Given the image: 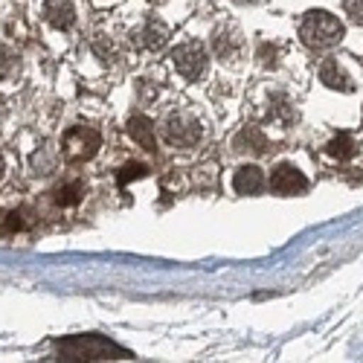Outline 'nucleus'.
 <instances>
[{
	"mask_svg": "<svg viewBox=\"0 0 363 363\" xmlns=\"http://www.w3.org/2000/svg\"><path fill=\"white\" fill-rule=\"evenodd\" d=\"M62 360H131L134 354L102 335H73L55 343Z\"/></svg>",
	"mask_w": 363,
	"mask_h": 363,
	"instance_id": "f257e3e1",
	"label": "nucleus"
},
{
	"mask_svg": "<svg viewBox=\"0 0 363 363\" xmlns=\"http://www.w3.org/2000/svg\"><path fill=\"white\" fill-rule=\"evenodd\" d=\"M346 35V26L337 15L323 12V9H311L306 18L299 21V41L308 50H331L337 47Z\"/></svg>",
	"mask_w": 363,
	"mask_h": 363,
	"instance_id": "f03ea898",
	"label": "nucleus"
},
{
	"mask_svg": "<svg viewBox=\"0 0 363 363\" xmlns=\"http://www.w3.org/2000/svg\"><path fill=\"white\" fill-rule=\"evenodd\" d=\"M102 148V134L90 125H73L65 140H62V151L70 163H87L96 157V151Z\"/></svg>",
	"mask_w": 363,
	"mask_h": 363,
	"instance_id": "7ed1b4c3",
	"label": "nucleus"
},
{
	"mask_svg": "<svg viewBox=\"0 0 363 363\" xmlns=\"http://www.w3.org/2000/svg\"><path fill=\"white\" fill-rule=\"evenodd\" d=\"M172 65H174V70L184 76L186 82H198L206 73V67H209L206 47L201 41H184V44H177L174 52H172Z\"/></svg>",
	"mask_w": 363,
	"mask_h": 363,
	"instance_id": "20e7f679",
	"label": "nucleus"
},
{
	"mask_svg": "<svg viewBox=\"0 0 363 363\" xmlns=\"http://www.w3.org/2000/svg\"><path fill=\"white\" fill-rule=\"evenodd\" d=\"M203 137V128L195 116L189 113H169L163 123V140L174 148H192Z\"/></svg>",
	"mask_w": 363,
	"mask_h": 363,
	"instance_id": "39448f33",
	"label": "nucleus"
},
{
	"mask_svg": "<svg viewBox=\"0 0 363 363\" xmlns=\"http://www.w3.org/2000/svg\"><path fill=\"white\" fill-rule=\"evenodd\" d=\"M267 186H270V192H277V195H302L308 189V177L302 174L294 163H279L274 172H270Z\"/></svg>",
	"mask_w": 363,
	"mask_h": 363,
	"instance_id": "423d86ee",
	"label": "nucleus"
},
{
	"mask_svg": "<svg viewBox=\"0 0 363 363\" xmlns=\"http://www.w3.org/2000/svg\"><path fill=\"white\" fill-rule=\"evenodd\" d=\"M241 47H245V38H241V33H238L235 26H218V29H216L213 50H216V55L221 58V62L235 65L238 55H241Z\"/></svg>",
	"mask_w": 363,
	"mask_h": 363,
	"instance_id": "0eeeda50",
	"label": "nucleus"
},
{
	"mask_svg": "<svg viewBox=\"0 0 363 363\" xmlns=\"http://www.w3.org/2000/svg\"><path fill=\"white\" fill-rule=\"evenodd\" d=\"M317 76H320V82H323L325 87L340 90V94H352V90H354V82H352L349 70L337 62V58H323Z\"/></svg>",
	"mask_w": 363,
	"mask_h": 363,
	"instance_id": "6e6552de",
	"label": "nucleus"
},
{
	"mask_svg": "<svg viewBox=\"0 0 363 363\" xmlns=\"http://www.w3.org/2000/svg\"><path fill=\"white\" fill-rule=\"evenodd\" d=\"M233 189L238 195H259L264 189V172L259 166H238L233 174Z\"/></svg>",
	"mask_w": 363,
	"mask_h": 363,
	"instance_id": "1a4fd4ad",
	"label": "nucleus"
},
{
	"mask_svg": "<svg viewBox=\"0 0 363 363\" xmlns=\"http://www.w3.org/2000/svg\"><path fill=\"white\" fill-rule=\"evenodd\" d=\"M44 21L52 26V29H70L76 23V9L70 0H47L44 4Z\"/></svg>",
	"mask_w": 363,
	"mask_h": 363,
	"instance_id": "9d476101",
	"label": "nucleus"
},
{
	"mask_svg": "<svg viewBox=\"0 0 363 363\" xmlns=\"http://www.w3.org/2000/svg\"><path fill=\"white\" fill-rule=\"evenodd\" d=\"M233 148L241 151V155H264V151H267V137L262 134V128H256V125H245V128L235 134Z\"/></svg>",
	"mask_w": 363,
	"mask_h": 363,
	"instance_id": "9b49d317",
	"label": "nucleus"
},
{
	"mask_svg": "<svg viewBox=\"0 0 363 363\" xmlns=\"http://www.w3.org/2000/svg\"><path fill=\"white\" fill-rule=\"evenodd\" d=\"M128 137L140 145V148H145V151H157V140H155V125H151V119H145L143 113H134L131 119H128Z\"/></svg>",
	"mask_w": 363,
	"mask_h": 363,
	"instance_id": "f8f14e48",
	"label": "nucleus"
},
{
	"mask_svg": "<svg viewBox=\"0 0 363 363\" xmlns=\"http://www.w3.org/2000/svg\"><path fill=\"white\" fill-rule=\"evenodd\" d=\"M166 41H169V26L160 21H145V26L140 29V44L145 50H160L166 47Z\"/></svg>",
	"mask_w": 363,
	"mask_h": 363,
	"instance_id": "ddd939ff",
	"label": "nucleus"
},
{
	"mask_svg": "<svg viewBox=\"0 0 363 363\" xmlns=\"http://www.w3.org/2000/svg\"><path fill=\"white\" fill-rule=\"evenodd\" d=\"M325 151H328V157H335V160H349V157H354V140L349 134H340L325 145Z\"/></svg>",
	"mask_w": 363,
	"mask_h": 363,
	"instance_id": "4468645a",
	"label": "nucleus"
},
{
	"mask_svg": "<svg viewBox=\"0 0 363 363\" xmlns=\"http://www.w3.org/2000/svg\"><path fill=\"white\" fill-rule=\"evenodd\" d=\"M82 195H84V186L79 184V180H73V184L55 189V203L58 206H76L82 201Z\"/></svg>",
	"mask_w": 363,
	"mask_h": 363,
	"instance_id": "2eb2a0df",
	"label": "nucleus"
},
{
	"mask_svg": "<svg viewBox=\"0 0 363 363\" xmlns=\"http://www.w3.org/2000/svg\"><path fill=\"white\" fill-rule=\"evenodd\" d=\"M145 174H148V169H145L143 163H128V166L119 169L116 180H119V186H125L128 180H137V177H145Z\"/></svg>",
	"mask_w": 363,
	"mask_h": 363,
	"instance_id": "dca6fc26",
	"label": "nucleus"
},
{
	"mask_svg": "<svg viewBox=\"0 0 363 363\" xmlns=\"http://www.w3.org/2000/svg\"><path fill=\"white\" fill-rule=\"evenodd\" d=\"M343 9H346L352 23L363 26V0H343Z\"/></svg>",
	"mask_w": 363,
	"mask_h": 363,
	"instance_id": "f3484780",
	"label": "nucleus"
},
{
	"mask_svg": "<svg viewBox=\"0 0 363 363\" xmlns=\"http://www.w3.org/2000/svg\"><path fill=\"white\" fill-rule=\"evenodd\" d=\"M4 172H6V160H4V155H0V177H4Z\"/></svg>",
	"mask_w": 363,
	"mask_h": 363,
	"instance_id": "a211bd4d",
	"label": "nucleus"
},
{
	"mask_svg": "<svg viewBox=\"0 0 363 363\" xmlns=\"http://www.w3.org/2000/svg\"><path fill=\"white\" fill-rule=\"evenodd\" d=\"M235 4H259V0H235Z\"/></svg>",
	"mask_w": 363,
	"mask_h": 363,
	"instance_id": "6ab92c4d",
	"label": "nucleus"
}]
</instances>
